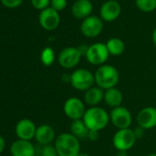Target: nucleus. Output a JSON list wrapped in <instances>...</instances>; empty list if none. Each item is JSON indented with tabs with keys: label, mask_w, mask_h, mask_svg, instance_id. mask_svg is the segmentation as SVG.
<instances>
[{
	"label": "nucleus",
	"mask_w": 156,
	"mask_h": 156,
	"mask_svg": "<svg viewBox=\"0 0 156 156\" xmlns=\"http://www.w3.org/2000/svg\"><path fill=\"white\" fill-rule=\"evenodd\" d=\"M83 121L89 130L100 131L107 128L110 121L109 114L101 107H91L86 110Z\"/></svg>",
	"instance_id": "nucleus-1"
},
{
	"label": "nucleus",
	"mask_w": 156,
	"mask_h": 156,
	"mask_svg": "<svg viewBox=\"0 0 156 156\" xmlns=\"http://www.w3.org/2000/svg\"><path fill=\"white\" fill-rule=\"evenodd\" d=\"M95 84L103 90L116 87L119 81V73L118 69L110 64H103L99 66L95 73Z\"/></svg>",
	"instance_id": "nucleus-2"
},
{
	"label": "nucleus",
	"mask_w": 156,
	"mask_h": 156,
	"mask_svg": "<svg viewBox=\"0 0 156 156\" xmlns=\"http://www.w3.org/2000/svg\"><path fill=\"white\" fill-rule=\"evenodd\" d=\"M54 147L59 156H77L81 152L79 139L71 132L60 134L54 140Z\"/></svg>",
	"instance_id": "nucleus-3"
},
{
	"label": "nucleus",
	"mask_w": 156,
	"mask_h": 156,
	"mask_svg": "<svg viewBox=\"0 0 156 156\" xmlns=\"http://www.w3.org/2000/svg\"><path fill=\"white\" fill-rule=\"evenodd\" d=\"M70 84L75 90L86 92L94 87L95 75L87 69H76L70 74Z\"/></svg>",
	"instance_id": "nucleus-4"
},
{
	"label": "nucleus",
	"mask_w": 156,
	"mask_h": 156,
	"mask_svg": "<svg viewBox=\"0 0 156 156\" xmlns=\"http://www.w3.org/2000/svg\"><path fill=\"white\" fill-rule=\"evenodd\" d=\"M136 140L137 139L134 135L133 129H131L130 128L118 129L112 138L113 146L117 151H128L135 145Z\"/></svg>",
	"instance_id": "nucleus-5"
},
{
	"label": "nucleus",
	"mask_w": 156,
	"mask_h": 156,
	"mask_svg": "<svg viewBox=\"0 0 156 156\" xmlns=\"http://www.w3.org/2000/svg\"><path fill=\"white\" fill-rule=\"evenodd\" d=\"M86 104L78 98H69L63 104V112L67 118L73 120L82 119L86 113Z\"/></svg>",
	"instance_id": "nucleus-6"
},
{
	"label": "nucleus",
	"mask_w": 156,
	"mask_h": 156,
	"mask_svg": "<svg viewBox=\"0 0 156 156\" xmlns=\"http://www.w3.org/2000/svg\"><path fill=\"white\" fill-rule=\"evenodd\" d=\"M109 56L107 45L104 43H94L88 47V50L86 54L87 62L93 65L101 66L105 64Z\"/></svg>",
	"instance_id": "nucleus-7"
},
{
	"label": "nucleus",
	"mask_w": 156,
	"mask_h": 156,
	"mask_svg": "<svg viewBox=\"0 0 156 156\" xmlns=\"http://www.w3.org/2000/svg\"><path fill=\"white\" fill-rule=\"evenodd\" d=\"M110 121L118 129H129L132 124V116L130 111L125 107H118L112 108L109 113Z\"/></svg>",
	"instance_id": "nucleus-8"
},
{
	"label": "nucleus",
	"mask_w": 156,
	"mask_h": 156,
	"mask_svg": "<svg viewBox=\"0 0 156 156\" xmlns=\"http://www.w3.org/2000/svg\"><path fill=\"white\" fill-rule=\"evenodd\" d=\"M82 54L76 47H67L63 49L59 56L58 62L64 69H72L79 63Z\"/></svg>",
	"instance_id": "nucleus-9"
},
{
	"label": "nucleus",
	"mask_w": 156,
	"mask_h": 156,
	"mask_svg": "<svg viewBox=\"0 0 156 156\" xmlns=\"http://www.w3.org/2000/svg\"><path fill=\"white\" fill-rule=\"evenodd\" d=\"M137 124L139 127L147 129H151L156 127V108L145 107L137 114Z\"/></svg>",
	"instance_id": "nucleus-10"
},
{
	"label": "nucleus",
	"mask_w": 156,
	"mask_h": 156,
	"mask_svg": "<svg viewBox=\"0 0 156 156\" xmlns=\"http://www.w3.org/2000/svg\"><path fill=\"white\" fill-rule=\"evenodd\" d=\"M103 30L102 20L96 17L91 16L85 19L81 24V32L87 38H95L98 36Z\"/></svg>",
	"instance_id": "nucleus-11"
},
{
	"label": "nucleus",
	"mask_w": 156,
	"mask_h": 156,
	"mask_svg": "<svg viewBox=\"0 0 156 156\" xmlns=\"http://www.w3.org/2000/svg\"><path fill=\"white\" fill-rule=\"evenodd\" d=\"M37 127L35 123L29 119H20L16 125V135L20 140H30L35 138Z\"/></svg>",
	"instance_id": "nucleus-12"
},
{
	"label": "nucleus",
	"mask_w": 156,
	"mask_h": 156,
	"mask_svg": "<svg viewBox=\"0 0 156 156\" xmlns=\"http://www.w3.org/2000/svg\"><path fill=\"white\" fill-rule=\"evenodd\" d=\"M40 24L47 30H55L60 24V15L52 8H47L40 14Z\"/></svg>",
	"instance_id": "nucleus-13"
},
{
	"label": "nucleus",
	"mask_w": 156,
	"mask_h": 156,
	"mask_svg": "<svg viewBox=\"0 0 156 156\" xmlns=\"http://www.w3.org/2000/svg\"><path fill=\"white\" fill-rule=\"evenodd\" d=\"M10 153L12 156H35L36 150L30 140L19 139L12 143Z\"/></svg>",
	"instance_id": "nucleus-14"
},
{
	"label": "nucleus",
	"mask_w": 156,
	"mask_h": 156,
	"mask_svg": "<svg viewBox=\"0 0 156 156\" xmlns=\"http://www.w3.org/2000/svg\"><path fill=\"white\" fill-rule=\"evenodd\" d=\"M120 12L121 8L119 4L117 1H114V0H110V1H108L105 4H103L100 9V15L102 20L108 22L117 20Z\"/></svg>",
	"instance_id": "nucleus-15"
},
{
	"label": "nucleus",
	"mask_w": 156,
	"mask_h": 156,
	"mask_svg": "<svg viewBox=\"0 0 156 156\" xmlns=\"http://www.w3.org/2000/svg\"><path fill=\"white\" fill-rule=\"evenodd\" d=\"M35 140L41 145H49L55 140L54 129L49 124H42L37 128Z\"/></svg>",
	"instance_id": "nucleus-16"
},
{
	"label": "nucleus",
	"mask_w": 156,
	"mask_h": 156,
	"mask_svg": "<svg viewBox=\"0 0 156 156\" xmlns=\"http://www.w3.org/2000/svg\"><path fill=\"white\" fill-rule=\"evenodd\" d=\"M93 6L89 0H77L72 7V13L76 19H87L92 13Z\"/></svg>",
	"instance_id": "nucleus-17"
},
{
	"label": "nucleus",
	"mask_w": 156,
	"mask_h": 156,
	"mask_svg": "<svg viewBox=\"0 0 156 156\" xmlns=\"http://www.w3.org/2000/svg\"><path fill=\"white\" fill-rule=\"evenodd\" d=\"M104 94L105 91L102 88L98 87H93L85 92L84 102L85 104L88 105L89 108L98 107V104L102 100H104Z\"/></svg>",
	"instance_id": "nucleus-18"
},
{
	"label": "nucleus",
	"mask_w": 156,
	"mask_h": 156,
	"mask_svg": "<svg viewBox=\"0 0 156 156\" xmlns=\"http://www.w3.org/2000/svg\"><path fill=\"white\" fill-rule=\"evenodd\" d=\"M104 101L109 108H115L120 107L123 101L122 92L117 87L105 90Z\"/></svg>",
	"instance_id": "nucleus-19"
},
{
	"label": "nucleus",
	"mask_w": 156,
	"mask_h": 156,
	"mask_svg": "<svg viewBox=\"0 0 156 156\" xmlns=\"http://www.w3.org/2000/svg\"><path fill=\"white\" fill-rule=\"evenodd\" d=\"M70 130H71V133L73 136H75L77 139L87 138L88 133H89V129L86 126L83 119L73 120L72 123H71Z\"/></svg>",
	"instance_id": "nucleus-20"
},
{
	"label": "nucleus",
	"mask_w": 156,
	"mask_h": 156,
	"mask_svg": "<svg viewBox=\"0 0 156 156\" xmlns=\"http://www.w3.org/2000/svg\"><path fill=\"white\" fill-rule=\"evenodd\" d=\"M106 45H107L109 54L114 55V56H119L122 54L125 50L124 42L118 38H112L108 40Z\"/></svg>",
	"instance_id": "nucleus-21"
},
{
	"label": "nucleus",
	"mask_w": 156,
	"mask_h": 156,
	"mask_svg": "<svg viewBox=\"0 0 156 156\" xmlns=\"http://www.w3.org/2000/svg\"><path fill=\"white\" fill-rule=\"evenodd\" d=\"M55 59L54 51L51 47H46L42 50L41 54V61L43 65L45 66H51Z\"/></svg>",
	"instance_id": "nucleus-22"
},
{
	"label": "nucleus",
	"mask_w": 156,
	"mask_h": 156,
	"mask_svg": "<svg viewBox=\"0 0 156 156\" xmlns=\"http://www.w3.org/2000/svg\"><path fill=\"white\" fill-rule=\"evenodd\" d=\"M139 9L143 12H151L156 9V0H136Z\"/></svg>",
	"instance_id": "nucleus-23"
},
{
	"label": "nucleus",
	"mask_w": 156,
	"mask_h": 156,
	"mask_svg": "<svg viewBox=\"0 0 156 156\" xmlns=\"http://www.w3.org/2000/svg\"><path fill=\"white\" fill-rule=\"evenodd\" d=\"M41 156H59L54 145L49 144L43 146L41 150Z\"/></svg>",
	"instance_id": "nucleus-24"
},
{
	"label": "nucleus",
	"mask_w": 156,
	"mask_h": 156,
	"mask_svg": "<svg viewBox=\"0 0 156 156\" xmlns=\"http://www.w3.org/2000/svg\"><path fill=\"white\" fill-rule=\"evenodd\" d=\"M51 8L53 9H55L56 11H60L62 10L67 4L66 0H51Z\"/></svg>",
	"instance_id": "nucleus-25"
},
{
	"label": "nucleus",
	"mask_w": 156,
	"mask_h": 156,
	"mask_svg": "<svg viewBox=\"0 0 156 156\" xmlns=\"http://www.w3.org/2000/svg\"><path fill=\"white\" fill-rule=\"evenodd\" d=\"M31 3L38 9H45L50 4V0H31Z\"/></svg>",
	"instance_id": "nucleus-26"
},
{
	"label": "nucleus",
	"mask_w": 156,
	"mask_h": 156,
	"mask_svg": "<svg viewBox=\"0 0 156 156\" xmlns=\"http://www.w3.org/2000/svg\"><path fill=\"white\" fill-rule=\"evenodd\" d=\"M1 1L8 8H16L21 4L22 0H1Z\"/></svg>",
	"instance_id": "nucleus-27"
},
{
	"label": "nucleus",
	"mask_w": 156,
	"mask_h": 156,
	"mask_svg": "<svg viewBox=\"0 0 156 156\" xmlns=\"http://www.w3.org/2000/svg\"><path fill=\"white\" fill-rule=\"evenodd\" d=\"M133 132H134V135H135L136 139H137V140H139V139H141V138L144 136L145 129L138 126L137 128H135V129H133Z\"/></svg>",
	"instance_id": "nucleus-28"
},
{
	"label": "nucleus",
	"mask_w": 156,
	"mask_h": 156,
	"mask_svg": "<svg viewBox=\"0 0 156 156\" xmlns=\"http://www.w3.org/2000/svg\"><path fill=\"white\" fill-rule=\"evenodd\" d=\"M87 138L90 140H92V141H96L99 138V132L98 131H95V130H89Z\"/></svg>",
	"instance_id": "nucleus-29"
},
{
	"label": "nucleus",
	"mask_w": 156,
	"mask_h": 156,
	"mask_svg": "<svg viewBox=\"0 0 156 156\" xmlns=\"http://www.w3.org/2000/svg\"><path fill=\"white\" fill-rule=\"evenodd\" d=\"M88 47H89V46H87L86 44H83V45H81V46H79V47H77V48H78V50L80 51V52H81L82 56H83V55H85V56H86L87 51V50H88Z\"/></svg>",
	"instance_id": "nucleus-30"
},
{
	"label": "nucleus",
	"mask_w": 156,
	"mask_h": 156,
	"mask_svg": "<svg viewBox=\"0 0 156 156\" xmlns=\"http://www.w3.org/2000/svg\"><path fill=\"white\" fill-rule=\"evenodd\" d=\"M6 147V141H5V139L2 137V136H0V153H2L4 149Z\"/></svg>",
	"instance_id": "nucleus-31"
},
{
	"label": "nucleus",
	"mask_w": 156,
	"mask_h": 156,
	"mask_svg": "<svg viewBox=\"0 0 156 156\" xmlns=\"http://www.w3.org/2000/svg\"><path fill=\"white\" fill-rule=\"evenodd\" d=\"M116 156H128V151H118Z\"/></svg>",
	"instance_id": "nucleus-32"
},
{
	"label": "nucleus",
	"mask_w": 156,
	"mask_h": 156,
	"mask_svg": "<svg viewBox=\"0 0 156 156\" xmlns=\"http://www.w3.org/2000/svg\"><path fill=\"white\" fill-rule=\"evenodd\" d=\"M152 41H153L154 45L156 46V29L152 32Z\"/></svg>",
	"instance_id": "nucleus-33"
},
{
	"label": "nucleus",
	"mask_w": 156,
	"mask_h": 156,
	"mask_svg": "<svg viewBox=\"0 0 156 156\" xmlns=\"http://www.w3.org/2000/svg\"><path fill=\"white\" fill-rule=\"evenodd\" d=\"M77 156H90V155L88 153H87V152H80Z\"/></svg>",
	"instance_id": "nucleus-34"
},
{
	"label": "nucleus",
	"mask_w": 156,
	"mask_h": 156,
	"mask_svg": "<svg viewBox=\"0 0 156 156\" xmlns=\"http://www.w3.org/2000/svg\"><path fill=\"white\" fill-rule=\"evenodd\" d=\"M148 156H156V152H151V153H150Z\"/></svg>",
	"instance_id": "nucleus-35"
}]
</instances>
